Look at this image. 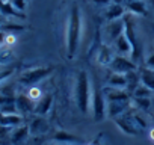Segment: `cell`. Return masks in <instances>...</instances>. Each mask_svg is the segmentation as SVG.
I'll use <instances>...</instances> for the list:
<instances>
[{
    "instance_id": "11",
    "label": "cell",
    "mask_w": 154,
    "mask_h": 145,
    "mask_svg": "<svg viewBox=\"0 0 154 145\" xmlns=\"http://www.w3.org/2000/svg\"><path fill=\"white\" fill-rule=\"evenodd\" d=\"M112 48L116 51V54L118 56H125V57H128V56H131V45H130V42H128V39H127V36H125V33H122V35H119L113 42H112Z\"/></svg>"
},
{
    "instance_id": "15",
    "label": "cell",
    "mask_w": 154,
    "mask_h": 145,
    "mask_svg": "<svg viewBox=\"0 0 154 145\" xmlns=\"http://www.w3.org/2000/svg\"><path fill=\"white\" fill-rule=\"evenodd\" d=\"M29 134H30L29 125L15 127V128L9 133V142H11V145H21V143L26 142V139L29 137Z\"/></svg>"
},
{
    "instance_id": "34",
    "label": "cell",
    "mask_w": 154,
    "mask_h": 145,
    "mask_svg": "<svg viewBox=\"0 0 154 145\" xmlns=\"http://www.w3.org/2000/svg\"><path fill=\"white\" fill-rule=\"evenodd\" d=\"M5 32H2V30H0V47H2V45H5Z\"/></svg>"
},
{
    "instance_id": "18",
    "label": "cell",
    "mask_w": 154,
    "mask_h": 145,
    "mask_svg": "<svg viewBox=\"0 0 154 145\" xmlns=\"http://www.w3.org/2000/svg\"><path fill=\"white\" fill-rule=\"evenodd\" d=\"M115 54L112 51V48L107 45V44H101L98 47V51H97V62L103 66H109L110 62L113 60Z\"/></svg>"
},
{
    "instance_id": "9",
    "label": "cell",
    "mask_w": 154,
    "mask_h": 145,
    "mask_svg": "<svg viewBox=\"0 0 154 145\" xmlns=\"http://www.w3.org/2000/svg\"><path fill=\"white\" fill-rule=\"evenodd\" d=\"M131 109V101H107V116L115 119Z\"/></svg>"
},
{
    "instance_id": "22",
    "label": "cell",
    "mask_w": 154,
    "mask_h": 145,
    "mask_svg": "<svg viewBox=\"0 0 154 145\" xmlns=\"http://www.w3.org/2000/svg\"><path fill=\"white\" fill-rule=\"evenodd\" d=\"M139 77H140V83L154 92V69H149L146 66L142 68L139 72Z\"/></svg>"
},
{
    "instance_id": "30",
    "label": "cell",
    "mask_w": 154,
    "mask_h": 145,
    "mask_svg": "<svg viewBox=\"0 0 154 145\" xmlns=\"http://www.w3.org/2000/svg\"><path fill=\"white\" fill-rule=\"evenodd\" d=\"M8 2L20 12H24L26 11V6H27V0H8Z\"/></svg>"
},
{
    "instance_id": "38",
    "label": "cell",
    "mask_w": 154,
    "mask_h": 145,
    "mask_svg": "<svg viewBox=\"0 0 154 145\" xmlns=\"http://www.w3.org/2000/svg\"><path fill=\"white\" fill-rule=\"evenodd\" d=\"M0 115H2V113H0Z\"/></svg>"
},
{
    "instance_id": "16",
    "label": "cell",
    "mask_w": 154,
    "mask_h": 145,
    "mask_svg": "<svg viewBox=\"0 0 154 145\" xmlns=\"http://www.w3.org/2000/svg\"><path fill=\"white\" fill-rule=\"evenodd\" d=\"M29 130H30V134H33V136L44 134V133L48 131V122H47V119H45L44 116L36 115V116L30 121V124H29Z\"/></svg>"
},
{
    "instance_id": "31",
    "label": "cell",
    "mask_w": 154,
    "mask_h": 145,
    "mask_svg": "<svg viewBox=\"0 0 154 145\" xmlns=\"http://www.w3.org/2000/svg\"><path fill=\"white\" fill-rule=\"evenodd\" d=\"M17 41V36L14 33H6L5 35V45H14Z\"/></svg>"
},
{
    "instance_id": "12",
    "label": "cell",
    "mask_w": 154,
    "mask_h": 145,
    "mask_svg": "<svg viewBox=\"0 0 154 145\" xmlns=\"http://www.w3.org/2000/svg\"><path fill=\"white\" fill-rule=\"evenodd\" d=\"M53 107V94H44L36 103H35V115L45 116Z\"/></svg>"
},
{
    "instance_id": "17",
    "label": "cell",
    "mask_w": 154,
    "mask_h": 145,
    "mask_svg": "<svg viewBox=\"0 0 154 145\" xmlns=\"http://www.w3.org/2000/svg\"><path fill=\"white\" fill-rule=\"evenodd\" d=\"M0 125L8 127V128H15L23 125V115L20 113H2L0 115Z\"/></svg>"
},
{
    "instance_id": "8",
    "label": "cell",
    "mask_w": 154,
    "mask_h": 145,
    "mask_svg": "<svg viewBox=\"0 0 154 145\" xmlns=\"http://www.w3.org/2000/svg\"><path fill=\"white\" fill-rule=\"evenodd\" d=\"M122 33H124V17L121 20L107 21L104 27V41H107V44H112Z\"/></svg>"
},
{
    "instance_id": "26",
    "label": "cell",
    "mask_w": 154,
    "mask_h": 145,
    "mask_svg": "<svg viewBox=\"0 0 154 145\" xmlns=\"http://www.w3.org/2000/svg\"><path fill=\"white\" fill-rule=\"evenodd\" d=\"M26 26L23 24H15V23H3V26L0 27V30L5 33H15V32H23Z\"/></svg>"
},
{
    "instance_id": "28",
    "label": "cell",
    "mask_w": 154,
    "mask_h": 145,
    "mask_svg": "<svg viewBox=\"0 0 154 145\" xmlns=\"http://www.w3.org/2000/svg\"><path fill=\"white\" fill-rule=\"evenodd\" d=\"M27 95H29V98H30V100H33V101L36 103V101H38L44 94H42V91H41L39 88H36V86H30V88H29Z\"/></svg>"
},
{
    "instance_id": "29",
    "label": "cell",
    "mask_w": 154,
    "mask_h": 145,
    "mask_svg": "<svg viewBox=\"0 0 154 145\" xmlns=\"http://www.w3.org/2000/svg\"><path fill=\"white\" fill-rule=\"evenodd\" d=\"M12 74H14V66H6L3 69H0V83L8 80Z\"/></svg>"
},
{
    "instance_id": "5",
    "label": "cell",
    "mask_w": 154,
    "mask_h": 145,
    "mask_svg": "<svg viewBox=\"0 0 154 145\" xmlns=\"http://www.w3.org/2000/svg\"><path fill=\"white\" fill-rule=\"evenodd\" d=\"M91 110H92V118L95 121H103L107 116V100L104 97L103 89L95 86L92 89V98H91Z\"/></svg>"
},
{
    "instance_id": "27",
    "label": "cell",
    "mask_w": 154,
    "mask_h": 145,
    "mask_svg": "<svg viewBox=\"0 0 154 145\" xmlns=\"http://www.w3.org/2000/svg\"><path fill=\"white\" fill-rule=\"evenodd\" d=\"M131 116H133V121H134V124L137 125V128H139L140 131H143V130L148 127V122L142 118L140 113H131Z\"/></svg>"
},
{
    "instance_id": "1",
    "label": "cell",
    "mask_w": 154,
    "mask_h": 145,
    "mask_svg": "<svg viewBox=\"0 0 154 145\" xmlns=\"http://www.w3.org/2000/svg\"><path fill=\"white\" fill-rule=\"evenodd\" d=\"M83 32V15L77 0H69L65 21V53L66 59H74L80 47Z\"/></svg>"
},
{
    "instance_id": "37",
    "label": "cell",
    "mask_w": 154,
    "mask_h": 145,
    "mask_svg": "<svg viewBox=\"0 0 154 145\" xmlns=\"http://www.w3.org/2000/svg\"><path fill=\"white\" fill-rule=\"evenodd\" d=\"M0 2H8V0H0Z\"/></svg>"
},
{
    "instance_id": "21",
    "label": "cell",
    "mask_w": 154,
    "mask_h": 145,
    "mask_svg": "<svg viewBox=\"0 0 154 145\" xmlns=\"http://www.w3.org/2000/svg\"><path fill=\"white\" fill-rule=\"evenodd\" d=\"M0 14H2L3 17H12V18H21L24 20L26 15L24 12H20L17 11L9 2H0Z\"/></svg>"
},
{
    "instance_id": "36",
    "label": "cell",
    "mask_w": 154,
    "mask_h": 145,
    "mask_svg": "<svg viewBox=\"0 0 154 145\" xmlns=\"http://www.w3.org/2000/svg\"><path fill=\"white\" fill-rule=\"evenodd\" d=\"M3 20H5V17H3L2 14H0V27H2V26H3Z\"/></svg>"
},
{
    "instance_id": "23",
    "label": "cell",
    "mask_w": 154,
    "mask_h": 145,
    "mask_svg": "<svg viewBox=\"0 0 154 145\" xmlns=\"http://www.w3.org/2000/svg\"><path fill=\"white\" fill-rule=\"evenodd\" d=\"M131 104L139 112H149V109L152 107V100L151 98H136V97H131Z\"/></svg>"
},
{
    "instance_id": "13",
    "label": "cell",
    "mask_w": 154,
    "mask_h": 145,
    "mask_svg": "<svg viewBox=\"0 0 154 145\" xmlns=\"http://www.w3.org/2000/svg\"><path fill=\"white\" fill-rule=\"evenodd\" d=\"M125 14H127L125 6L121 5V3H115V2H113L112 5H109V6L106 8V11H104V18H106V21H115V20H121Z\"/></svg>"
},
{
    "instance_id": "35",
    "label": "cell",
    "mask_w": 154,
    "mask_h": 145,
    "mask_svg": "<svg viewBox=\"0 0 154 145\" xmlns=\"http://www.w3.org/2000/svg\"><path fill=\"white\" fill-rule=\"evenodd\" d=\"M149 139H151V140L154 142V127H152V128L149 130Z\"/></svg>"
},
{
    "instance_id": "20",
    "label": "cell",
    "mask_w": 154,
    "mask_h": 145,
    "mask_svg": "<svg viewBox=\"0 0 154 145\" xmlns=\"http://www.w3.org/2000/svg\"><path fill=\"white\" fill-rule=\"evenodd\" d=\"M125 9L131 15H146V3L143 0H131V2H127Z\"/></svg>"
},
{
    "instance_id": "7",
    "label": "cell",
    "mask_w": 154,
    "mask_h": 145,
    "mask_svg": "<svg viewBox=\"0 0 154 145\" xmlns=\"http://www.w3.org/2000/svg\"><path fill=\"white\" fill-rule=\"evenodd\" d=\"M109 69L112 72H118V74H127L130 71H136L137 69V63L133 59H128L125 56H115L113 60L109 65Z\"/></svg>"
},
{
    "instance_id": "25",
    "label": "cell",
    "mask_w": 154,
    "mask_h": 145,
    "mask_svg": "<svg viewBox=\"0 0 154 145\" xmlns=\"http://www.w3.org/2000/svg\"><path fill=\"white\" fill-rule=\"evenodd\" d=\"M152 95H154V92L149 88L143 86L142 83H139L136 86V89L131 92V97H136V98H151Z\"/></svg>"
},
{
    "instance_id": "6",
    "label": "cell",
    "mask_w": 154,
    "mask_h": 145,
    "mask_svg": "<svg viewBox=\"0 0 154 145\" xmlns=\"http://www.w3.org/2000/svg\"><path fill=\"white\" fill-rule=\"evenodd\" d=\"M113 121H115L116 127H118L122 133H125V134H128V136H137V134H140V133H142V131L137 128V125L134 124V121H133L131 109H130L128 112H125L124 115H121V116L115 118Z\"/></svg>"
},
{
    "instance_id": "19",
    "label": "cell",
    "mask_w": 154,
    "mask_h": 145,
    "mask_svg": "<svg viewBox=\"0 0 154 145\" xmlns=\"http://www.w3.org/2000/svg\"><path fill=\"white\" fill-rule=\"evenodd\" d=\"M107 85L110 88H116V89H127L128 86V80L125 74H118V72H110V76L107 79Z\"/></svg>"
},
{
    "instance_id": "32",
    "label": "cell",
    "mask_w": 154,
    "mask_h": 145,
    "mask_svg": "<svg viewBox=\"0 0 154 145\" xmlns=\"http://www.w3.org/2000/svg\"><path fill=\"white\" fill-rule=\"evenodd\" d=\"M92 2H94L97 6H100V8H107L109 5L113 3V0H92Z\"/></svg>"
},
{
    "instance_id": "24",
    "label": "cell",
    "mask_w": 154,
    "mask_h": 145,
    "mask_svg": "<svg viewBox=\"0 0 154 145\" xmlns=\"http://www.w3.org/2000/svg\"><path fill=\"white\" fill-rule=\"evenodd\" d=\"M53 140H57V142H66V143H82V140L71 134V133H66V131H57L54 136H53Z\"/></svg>"
},
{
    "instance_id": "33",
    "label": "cell",
    "mask_w": 154,
    "mask_h": 145,
    "mask_svg": "<svg viewBox=\"0 0 154 145\" xmlns=\"http://www.w3.org/2000/svg\"><path fill=\"white\" fill-rule=\"evenodd\" d=\"M145 65H146V68L154 69V53L148 54V57H146V60H145Z\"/></svg>"
},
{
    "instance_id": "3",
    "label": "cell",
    "mask_w": 154,
    "mask_h": 145,
    "mask_svg": "<svg viewBox=\"0 0 154 145\" xmlns=\"http://www.w3.org/2000/svg\"><path fill=\"white\" fill-rule=\"evenodd\" d=\"M124 33L131 45V59L137 63L139 57H140V51H142V47H140V42L137 39V33H136V26H134V20H133V15L131 14H125L124 15Z\"/></svg>"
},
{
    "instance_id": "2",
    "label": "cell",
    "mask_w": 154,
    "mask_h": 145,
    "mask_svg": "<svg viewBox=\"0 0 154 145\" xmlns=\"http://www.w3.org/2000/svg\"><path fill=\"white\" fill-rule=\"evenodd\" d=\"M91 98H92V89L89 76L85 69H80L77 72V77L74 82V103L82 113H88L91 109Z\"/></svg>"
},
{
    "instance_id": "4",
    "label": "cell",
    "mask_w": 154,
    "mask_h": 145,
    "mask_svg": "<svg viewBox=\"0 0 154 145\" xmlns=\"http://www.w3.org/2000/svg\"><path fill=\"white\" fill-rule=\"evenodd\" d=\"M53 66H35L30 69H26L23 74L20 76V83L24 86H35L36 83L42 82L44 79H47L51 72H53Z\"/></svg>"
},
{
    "instance_id": "10",
    "label": "cell",
    "mask_w": 154,
    "mask_h": 145,
    "mask_svg": "<svg viewBox=\"0 0 154 145\" xmlns=\"http://www.w3.org/2000/svg\"><path fill=\"white\" fill-rule=\"evenodd\" d=\"M104 97L107 101H131V94L127 89H116V88H104Z\"/></svg>"
},
{
    "instance_id": "14",
    "label": "cell",
    "mask_w": 154,
    "mask_h": 145,
    "mask_svg": "<svg viewBox=\"0 0 154 145\" xmlns=\"http://www.w3.org/2000/svg\"><path fill=\"white\" fill-rule=\"evenodd\" d=\"M15 106H17V110L20 115H24V113H33L35 110V101L29 98V95L26 94H20L15 97Z\"/></svg>"
}]
</instances>
